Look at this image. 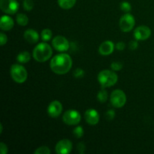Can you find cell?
Here are the masks:
<instances>
[{
    "label": "cell",
    "mask_w": 154,
    "mask_h": 154,
    "mask_svg": "<svg viewBox=\"0 0 154 154\" xmlns=\"http://www.w3.org/2000/svg\"><path fill=\"white\" fill-rule=\"evenodd\" d=\"M50 66L54 73L57 75H65L72 69V60L69 54L62 53L53 57Z\"/></svg>",
    "instance_id": "6da1fadb"
},
{
    "label": "cell",
    "mask_w": 154,
    "mask_h": 154,
    "mask_svg": "<svg viewBox=\"0 0 154 154\" xmlns=\"http://www.w3.org/2000/svg\"><path fill=\"white\" fill-rule=\"evenodd\" d=\"M53 55L52 48L46 42H42L36 45L32 52L33 58L39 63L46 62Z\"/></svg>",
    "instance_id": "7a4b0ae2"
},
{
    "label": "cell",
    "mask_w": 154,
    "mask_h": 154,
    "mask_svg": "<svg viewBox=\"0 0 154 154\" xmlns=\"http://www.w3.org/2000/svg\"><path fill=\"white\" fill-rule=\"evenodd\" d=\"M97 79L102 88H106L116 84L118 81V76L114 71L105 69L99 72Z\"/></svg>",
    "instance_id": "3957f363"
},
{
    "label": "cell",
    "mask_w": 154,
    "mask_h": 154,
    "mask_svg": "<svg viewBox=\"0 0 154 154\" xmlns=\"http://www.w3.org/2000/svg\"><path fill=\"white\" fill-rule=\"evenodd\" d=\"M11 77L17 84H23L25 82L28 77L26 69L20 64H14L10 69Z\"/></svg>",
    "instance_id": "277c9868"
},
{
    "label": "cell",
    "mask_w": 154,
    "mask_h": 154,
    "mask_svg": "<svg viewBox=\"0 0 154 154\" xmlns=\"http://www.w3.org/2000/svg\"><path fill=\"white\" fill-rule=\"evenodd\" d=\"M110 101L114 108H123L126 103V96L123 90H115L111 93Z\"/></svg>",
    "instance_id": "5b68a950"
},
{
    "label": "cell",
    "mask_w": 154,
    "mask_h": 154,
    "mask_svg": "<svg viewBox=\"0 0 154 154\" xmlns=\"http://www.w3.org/2000/svg\"><path fill=\"white\" fill-rule=\"evenodd\" d=\"M81 116L76 110L70 109L66 111L63 116V120L69 126H75L81 122Z\"/></svg>",
    "instance_id": "8992f818"
},
{
    "label": "cell",
    "mask_w": 154,
    "mask_h": 154,
    "mask_svg": "<svg viewBox=\"0 0 154 154\" xmlns=\"http://www.w3.org/2000/svg\"><path fill=\"white\" fill-rule=\"evenodd\" d=\"M135 24V20L133 15L126 13L121 17L119 22V26L120 29L124 32H130L134 28Z\"/></svg>",
    "instance_id": "52a82bcc"
},
{
    "label": "cell",
    "mask_w": 154,
    "mask_h": 154,
    "mask_svg": "<svg viewBox=\"0 0 154 154\" xmlns=\"http://www.w3.org/2000/svg\"><path fill=\"white\" fill-rule=\"evenodd\" d=\"M0 8L8 14H14L19 9V3L17 0H0Z\"/></svg>",
    "instance_id": "ba28073f"
},
{
    "label": "cell",
    "mask_w": 154,
    "mask_h": 154,
    "mask_svg": "<svg viewBox=\"0 0 154 154\" xmlns=\"http://www.w3.org/2000/svg\"><path fill=\"white\" fill-rule=\"evenodd\" d=\"M52 46L59 52H66L70 48V44L66 38L62 35H57L52 40Z\"/></svg>",
    "instance_id": "9c48e42d"
},
{
    "label": "cell",
    "mask_w": 154,
    "mask_h": 154,
    "mask_svg": "<svg viewBox=\"0 0 154 154\" xmlns=\"http://www.w3.org/2000/svg\"><path fill=\"white\" fill-rule=\"evenodd\" d=\"M151 35V30L147 26H140L134 31V37L137 41H145Z\"/></svg>",
    "instance_id": "30bf717a"
},
{
    "label": "cell",
    "mask_w": 154,
    "mask_h": 154,
    "mask_svg": "<svg viewBox=\"0 0 154 154\" xmlns=\"http://www.w3.org/2000/svg\"><path fill=\"white\" fill-rule=\"evenodd\" d=\"M56 152L58 154H69L72 150V143L69 139H62L56 145Z\"/></svg>",
    "instance_id": "8fae6325"
},
{
    "label": "cell",
    "mask_w": 154,
    "mask_h": 154,
    "mask_svg": "<svg viewBox=\"0 0 154 154\" xmlns=\"http://www.w3.org/2000/svg\"><path fill=\"white\" fill-rule=\"evenodd\" d=\"M63 111V105L60 102L54 100L50 103L48 107V114L53 118L58 117Z\"/></svg>",
    "instance_id": "7c38bea8"
},
{
    "label": "cell",
    "mask_w": 154,
    "mask_h": 154,
    "mask_svg": "<svg viewBox=\"0 0 154 154\" xmlns=\"http://www.w3.org/2000/svg\"><path fill=\"white\" fill-rule=\"evenodd\" d=\"M84 117H85V120L87 123L91 126H95V125L98 124L99 119H100V116H99L98 111L93 108L87 110L84 114Z\"/></svg>",
    "instance_id": "4fadbf2b"
},
{
    "label": "cell",
    "mask_w": 154,
    "mask_h": 154,
    "mask_svg": "<svg viewBox=\"0 0 154 154\" xmlns=\"http://www.w3.org/2000/svg\"><path fill=\"white\" fill-rule=\"evenodd\" d=\"M114 44L111 41L102 42L99 48V52L102 56H108L114 52Z\"/></svg>",
    "instance_id": "5bb4252c"
},
{
    "label": "cell",
    "mask_w": 154,
    "mask_h": 154,
    "mask_svg": "<svg viewBox=\"0 0 154 154\" xmlns=\"http://www.w3.org/2000/svg\"><path fill=\"white\" fill-rule=\"evenodd\" d=\"M14 25V20L10 16L3 15L0 20V28L3 31H9L11 29Z\"/></svg>",
    "instance_id": "9a60e30c"
},
{
    "label": "cell",
    "mask_w": 154,
    "mask_h": 154,
    "mask_svg": "<svg viewBox=\"0 0 154 154\" xmlns=\"http://www.w3.org/2000/svg\"><path fill=\"white\" fill-rule=\"evenodd\" d=\"M23 37L25 40L30 44H35L39 40L38 33L32 29H29L26 30L23 34Z\"/></svg>",
    "instance_id": "2e32d148"
},
{
    "label": "cell",
    "mask_w": 154,
    "mask_h": 154,
    "mask_svg": "<svg viewBox=\"0 0 154 154\" xmlns=\"http://www.w3.org/2000/svg\"><path fill=\"white\" fill-rule=\"evenodd\" d=\"M76 0H58V5L61 8L69 10L75 6Z\"/></svg>",
    "instance_id": "e0dca14e"
},
{
    "label": "cell",
    "mask_w": 154,
    "mask_h": 154,
    "mask_svg": "<svg viewBox=\"0 0 154 154\" xmlns=\"http://www.w3.org/2000/svg\"><path fill=\"white\" fill-rule=\"evenodd\" d=\"M31 59V55L28 51H22L17 56V60L20 63H27Z\"/></svg>",
    "instance_id": "ac0fdd59"
},
{
    "label": "cell",
    "mask_w": 154,
    "mask_h": 154,
    "mask_svg": "<svg viewBox=\"0 0 154 154\" xmlns=\"http://www.w3.org/2000/svg\"><path fill=\"white\" fill-rule=\"evenodd\" d=\"M16 21L19 25L23 26H26L29 23V18L25 14H18L16 17Z\"/></svg>",
    "instance_id": "d6986e66"
},
{
    "label": "cell",
    "mask_w": 154,
    "mask_h": 154,
    "mask_svg": "<svg viewBox=\"0 0 154 154\" xmlns=\"http://www.w3.org/2000/svg\"><path fill=\"white\" fill-rule=\"evenodd\" d=\"M53 36V32L51 29H45L42 31L41 33V38H42V40L44 42H49L50 40H51Z\"/></svg>",
    "instance_id": "ffe728a7"
},
{
    "label": "cell",
    "mask_w": 154,
    "mask_h": 154,
    "mask_svg": "<svg viewBox=\"0 0 154 154\" xmlns=\"http://www.w3.org/2000/svg\"><path fill=\"white\" fill-rule=\"evenodd\" d=\"M97 99L101 103H105L108 99V92L105 90V88H102V90L98 93Z\"/></svg>",
    "instance_id": "44dd1931"
},
{
    "label": "cell",
    "mask_w": 154,
    "mask_h": 154,
    "mask_svg": "<svg viewBox=\"0 0 154 154\" xmlns=\"http://www.w3.org/2000/svg\"><path fill=\"white\" fill-rule=\"evenodd\" d=\"M51 151L50 148L47 146H42L36 149L34 151L35 154H51Z\"/></svg>",
    "instance_id": "7402d4cb"
},
{
    "label": "cell",
    "mask_w": 154,
    "mask_h": 154,
    "mask_svg": "<svg viewBox=\"0 0 154 154\" xmlns=\"http://www.w3.org/2000/svg\"><path fill=\"white\" fill-rule=\"evenodd\" d=\"M23 6L26 11H30L34 8V2H33V0H24Z\"/></svg>",
    "instance_id": "603a6c76"
},
{
    "label": "cell",
    "mask_w": 154,
    "mask_h": 154,
    "mask_svg": "<svg viewBox=\"0 0 154 154\" xmlns=\"http://www.w3.org/2000/svg\"><path fill=\"white\" fill-rule=\"evenodd\" d=\"M73 134L75 135V138H81L84 135V129L82 126H78L73 130Z\"/></svg>",
    "instance_id": "cb8c5ba5"
},
{
    "label": "cell",
    "mask_w": 154,
    "mask_h": 154,
    "mask_svg": "<svg viewBox=\"0 0 154 154\" xmlns=\"http://www.w3.org/2000/svg\"><path fill=\"white\" fill-rule=\"evenodd\" d=\"M120 8L123 11L129 13L132 10V6H131L130 3L128 2H123L120 3Z\"/></svg>",
    "instance_id": "d4e9b609"
},
{
    "label": "cell",
    "mask_w": 154,
    "mask_h": 154,
    "mask_svg": "<svg viewBox=\"0 0 154 154\" xmlns=\"http://www.w3.org/2000/svg\"><path fill=\"white\" fill-rule=\"evenodd\" d=\"M111 68L114 72H118L123 69V64L120 62H113L111 65Z\"/></svg>",
    "instance_id": "484cf974"
},
{
    "label": "cell",
    "mask_w": 154,
    "mask_h": 154,
    "mask_svg": "<svg viewBox=\"0 0 154 154\" xmlns=\"http://www.w3.org/2000/svg\"><path fill=\"white\" fill-rule=\"evenodd\" d=\"M73 75H74V77L76 78H83L84 75V71L82 69H81V68H78V69H75Z\"/></svg>",
    "instance_id": "4316f807"
},
{
    "label": "cell",
    "mask_w": 154,
    "mask_h": 154,
    "mask_svg": "<svg viewBox=\"0 0 154 154\" xmlns=\"http://www.w3.org/2000/svg\"><path fill=\"white\" fill-rule=\"evenodd\" d=\"M115 117V111L114 110H108L105 113V118L108 120H112Z\"/></svg>",
    "instance_id": "83f0119b"
},
{
    "label": "cell",
    "mask_w": 154,
    "mask_h": 154,
    "mask_svg": "<svg viewBox=\"0 0 154 154\" xmlns=\"http://www.w3.org/2000/svg\"><path fill=\"white\" fill-rule=\"evenodd\" d=\"M8 42V37L4 32L0 33V44H1L2 46L5 45Z\"/></svg>",
    "instance_id": "f1b7e54d"
},
{
    "label": "cell",
    "mask_w": 154,
    "mask_h": 154,
    "mask_svg": "<svg viewBox=\"0 0 154 154\" xmlns=\"http://www.w3.org/2000/svg\"><path fill=\"white\" fill-rule=\"evenodd\" d=\"M77 148H78V153H81V154H83L84 153V152H85L86 146H85V144H84V143L81 142V143H79V144H78V146H77Z\"/></svg>",
    "instance_id": "f546056e"
},
{
    "label": "cell",
    "mask_w": 154,
    "mask_h": 154,
    "mask_svg": "<svg viewBox=\"0 0 154 154\" xmlns=\"http://www.w3.org/2000/svg\"><path fill=\"white\" fill-rule=\"evenodd\" d=\"M138 42L136 41H131L130 42H129V48L130 50H132V51H134V50H136L137 48H138Z\"/></svg>",
    "instance_id": "4dcf8cb0"
},
{
    "label": "cell",
    "mask_w": 154,
    "mask_h": 154,
    "mask_svg": "<svg viewBox=\"0 0 154 154\" xmlns=\"http://www.w3.org/2000/svg\"><path fill=\"white\" fill-rule=\"evenodd\" d=\"M0 152L1 154H6L8 153V146L4 142H1L0 144Z\"/></svg>",
    "instance_id": "1f68e13d"
},
{
    "label": "cell",
    "mask_w": 154,
    "mask_h": 154,
    "mask_svg": "<svg viewBox=\"0 0 154 154\" xmlns=\"http://www.w3.org/2000/svg\"><path fill=\"white\" fill-rule=\"evenodd\" d=\"M115 48H117V50L118 51H123L126 48V45H125L124 42H117L115 45Z\"/></svg>",
    "instance_id": "d6a6232c"
},
{
    "label": "cell",
    "mask_w": 154,
    "mask_h": 154,
    "mask_svg": "<svg viewBox=\"0 0 154 154\" xmlns=\"http://www.w3.org/2000/svg\"><path fill=\"white\" fill-rule=\"evenodd\" d=\"M0 127H1V129H0V133H2L3 131V126H2V124L0 125Z\"/></svg>",
    "instance_id": "836d02e7"
}]
</instances>
